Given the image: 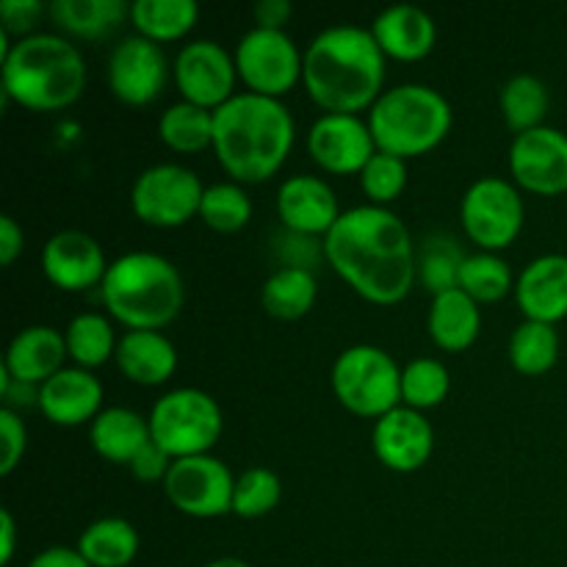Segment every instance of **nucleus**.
<instances>
[{"instance_id": "22", "label": "nucleus", "mask_w": 567, "mask_h": 567, "mask_svg": "<svg viewBox=\"0 0 567 567\" xmlns=\"http://www.w3.org/2000/svg\"><path fill=\"white\" fill-rule=\"evenodd\" d=\"M66 338L55 327L33 324L17 332L6 349L3 369L14 382L42 388L64 369Z\"/></svg>"}, {"instance_id": "29", "label": "nucleus", "mask_w": 567, "mask_h": 567, "mask_svg": "<svg viewBox=\"0 0 567 567\" xmlns=\"http://www.w3.org/2000/svg\"><path fill=\"white\" fill-rule=\"evenodd\" d=\"M316 277L305 266H282L260 288V305L271 319L297 321L316 305Z\"/></svg>"}, {"instance_id": "16", "label": "nucleus", "mask_w": 567, "mask_h": 567, "mask_svg": "<svg viewBox=\"0 0 567 567\" xmlns=\"http://www.w3.org/2000/svg\"><path fill=\"white\" fill-rule=\"evenodd\" d=\"M308 153L330 175H354V172L360 175L374 158L377 144L369 122L360 116L324 114L310 127Z\"/></svg>"}, {"instance_id": "41", "label": "nucleus", "mask_w": 567, "mask_h": 567, "mask_svg": "<svg viewBox=\"0 0 567 567\" xmlns=\"http://www.w3.org/2000/svg\"><path fill=\"white\" fill-rule=\"evenodd\" d=\"M44 11L42 0H0V31L17 39L33 37Z\"/></svg>"}, {"instance_id": "32", "label": "nucleus", "mask_w": 567, "mask_h": 567, "mask_svg": "<svg viewBox=\"0 0 567 567\" xmlns=\"http://www.w3.org/2000/svg\"><path fill=\"white\" fill-rule=\"evenodd\" d=\"M548 105H551L548 86L535 75L509 78L498 94V109H502L504 122H507L509 131H515V136L543 127Z\"/></svg>"}, {"instance_id": "19", "label": "nucleus", "mask_w": 567, "mask_h": 567, "mask_svg": "<svg viewBox=\"0 0 567 567\" xmlns=\"http://www.w3.org/2000/svg\"><path fill=\"white\" fill-rule=\"evenodd\" d=\"M277 216L297 236H327L341 219L332 186L313 175H293L277 192Z\"/></svg>"}, {"instance_id": "1", "label": "nucleus", "mask_w": 567, "mask_h": 567, "mask_svg": "<svg viewBox=\"0 0 567 567\" xmlns=\"http://www.w3.org/2000/svg\"><path fill=\"white\" fill-rule=\"evenodd\" d=\"M321 249L336 275L365 302L391 308L413 291L419 275L413 238L393 210L377 205L343 210Z\"/></svg>"}, {"instance_id": "3", "label": "nucleus", "mask_w": 567, "mask_h": 567, "mask_svg": "<svg viewBox=\"0 0 567 567\" xmlns=\"http://www.w3.org/2000/svg\"><path fill=\"white\" fill-rule=\"evenodd\" d=\"M297 138L282 100L244 92L214 111V153L221 169L241 186L275 177Z\"/></svg>"}, {"instance_id": "10", "label": "nucleus", "mask_w": 567, "mask_h": 567, "mask_svg": "<svg viewBox=\"0 0 567 567\" xmlns=\"http://www.w3.org/2000/svg\"><path fill=\"white\" fill-rule=\"evenodd\" d=\"M233 59H236L238 81L247 86V92L260 97L280 100L302 81L305 53H299L297 42L286 31L255 25L252 31L244 33Z\"/></svg>"}, {"instance_id": "42", "label": "nucleus", "mask_w": 567, "mask_h": 567, "mask_svg": "<svg viewBox=\"0 0 567 567\" xmlns=\"http://www.w3.org/2000/svg\"><path fill=\"white\" fill-rule=\"evenodd\" d=\"M0 437H3V457H0V476H9L20 465L28 446V432L17 410H0Z\"/></svg>"}, {"instance_id": "12", "label": "nucleus", "mask_w": 567, "mask_h": 567, "mask_svg": "<svg viewBox=\"0 0 567 567\" xmlns=\"http://www.w3.org/2000/svg\"><path fill=\"white\" fill-rule=\"evenodd\" d=\"M164 493L172 507L188 518H221L233 513L236 476L210 454L175 460L164 480Z\"/></svg>"}, {"instance_id": "6", "label": "nucleus", "mask_w": 567, "mask_h": 567, "mask_svg": "<svg viewBox=\"0 0 567 567\" xmlns=\"http://www.w3.org/2000/svg\"><path fill=\"white\" fill-rule=\"evenodd\" d=\"M454 122L449 100L424 83H402L371 105L369 127L380 153L419 158L441 147Z\"/></svg>"}, {"instance_id": "20", "label": "nucleus", "mask_w": 567, "mask_h": 567, "mask_svg": "<svg viewBox=\"0 0 567 567\" xmlns=\"http://www.w3.org/2000/svg\"><path fill=\"white\" fill-rule=\"evenodd\" d=\"M515 302L526 321L554 327L567 319V255L532 260L515 280Z\"/></svg>"}, {"instance_id": "34", "label": "nucleus", "mask_w": 567, "mask_h": 567, "mask_svg": "<svg viewBox=\"0 0 567 567\" xmlns=\"http://www.w3.org/2000/svg\"><path fill=\"white\" fill-rule=\"evenodd\" d=\"M559 336L551 324L524 321L509 338V363L524 377H543L557 365Z\"/></svg>"}, {"instance_id": "25", "label": "nucleus", "mask_w": 567, "mask_h": 567, "mask_svg": "<svg viewBox=\"0 0 567 567\" xmlns=\"http://www.w3.org/2000/svg\"><path fill=\"white\" fill-rule=\"evenodd\" d=\"M89 441L94 452L109 463L131 465L138 452L153 443V435H150L147 419L127 408H109L92 421Z\"/></svg>"}, {"instance_id": "40", "label": "nucleus", "mask_w": 567, "mask_h": 567, "mask_svg": "<svg viewBox=\"0 0 567 567\" xmlns=\"http://www.w3.org/2000/svg\"><path fill=\"white\" fill-rule=\"evenodd\" d=\"M465 255L460 252L457 244L452 238H437L424 247L421 255V280L432 293L452 291L460 288V269H463Z\"/></svg>"}, {"instance_id": "45", "label": "nucleus", "mask_w": 567, "mask_h": 567, "mask_svg": "<svg viewBox=\"0 0 567 567\" xmlns=\"http://www.w3.org/2000/svg\"><path fill=\"white\" fill-rule=\"evenodd\" d=\"M291 14L293 9L288 0H260L255 6V22H258V28H269V31H282Z\"/></svg>"}, {"instance_id": "8", "label": "nucleus", "mask_w": 567, "mask_h": 567, "mask_svg": "<svg viewBox=\"0 0 567 567\" xmlns=\"http://www.w3.org/2000/svg\"><path fill=\"white\" fill-rule=\"evenodd\" d=\"M150 435L172 460L208 454L219 443L225 421L221 408L199 388H177L164 393L150 413Z\"/></svg>"}, {"instance_id": "18", "label": "nucleus", "mask_w": 567, "mask_h": 567, "mask_svg": "<svg viewBox=\"0 0 567 567\" xmlns=\"http://www.w3.org/2000/svg\"><path fill=\"white\" fill-rule=\"evenodd\" d=\"M42 271L55 288L78 293L103 286L109 264L97 238L81 230H61L44 244Z\"/></svg>"}, {"instance_id": "7", "label": "nucleus", "mask_w": 567, "mask_h": 567, "mask_svg": "<svg viewBox=\"0 0 567 567\" xmlns=\"http://www.w3.org/2000/svg\"><path fill=\"white\" fill-rule=\"evenodd\" d=\"M330 382L338 402L360 419H382L402 408V371L385 349L371 343L343 349Z\"/></svg>"}, {"instance_id": "44", "label": "nucleus", "mask_w": 567, "mask_h": 567, "mask_svg": "<svg viewBox=\"0 0 567 567\" xmlns=\"http://www.w3.org/2000/svg\"><path fill=\"white\" fill-rule=\"evenodd\" d=\"M25 247V236H22V227L17 225L11 216H0V264L11 266L22 255Z\"/></svg>"}, {"instance_id": "48", "label": "nucleus", "mask_w": 567, "mask_h": 567, "mask_svg": "<svg viewBox=\"0 0 567 567\" xmlns=\"http://www.w3.org/2000/svg\"><path fill=\"white\" fill-rule=\"evenodd\" d=\"M205 567H252V565L244 563V559H238V557H219V559H214V563H208Z\"/></svg>"}, {"instance_id": "36", "label": "nucleus", "mask_w": 567, "mask_h": 567, "mask_svg": "<svg viewBox=\"0 0 567 567\" xmlns=\"http://www.w3.org/2000/svg\"><path fill=\"white\" fill-rule=\"evenodd\" d=\"M199 219L216 233H238L252 219V199L244 192L241 183H214V186H205Z\"/></svg>"}, {"instance_id": "33", "label": "nucleus", "mask_w": 567, "mask_h": 567, "mask_svg": "<svg viewBox=\"0 0 567 567\" xmlns=\"http://www.w3.org/2000/svg\"><path fill=\"white\" fill-rule=\"evenodd\" d=\"M66 352L78 369H100L116 354V336L111 321L103 313H81L70 321L64 332Z\"/></svg>"}, {"instance_id": "39", "label": "nucleus", "mask_w": 567, "mask_h": 567, "mask_svg": "<svg viewBox=\"0 0 567 567\" xmlns=\"http://www.w3.org/2000/svg\"><path fill=\"white\" fill-rule=\"evenodd\" d=\"M404 186H408V164L396 155L380 153V150L360 172V188L369 197V205H377V208H385L393 199H399Z\"/></svg>"}, {"instance_id": "31", "label": "nucleus", "mask_w": 567, "mask_h": 567, "mask_svg": "<svg viewBox=\"0 0 567 567\" xmlns=\"http://www.w3.org/2000/svg\"><path fill=\"white\" fill-rule=\"evenodd\" d=\"M158 136L172 153H203L214 147V111L192 103L169 105L158 120Z\"/></svg>"}, {"instance_id": "5", "label": "nucleus", "mask_w": 567, "mask_h": 567, "mask_svg": "<svg viewBox=\"0 0 567 567\" xmlns=\"http://www.w3.org/2000/svg\"><path fill=\"white\" fill-rule=\"evenodd\" d=\"M100 297L127 330L161 332L181 316L186 288L177 266L164 255L127 252L109 264Z\"/></svg>"}, {"instance_id": "24", "label": "nucleus", "mask_w": 567, "mask_h": 567, "mask_svg": "<svg viewBox=\"0 0 567 567\" xmlns=\"http://www.w3.org/2000/svg\"><path fill=\"white\" fill-rule=\"evenodd\" d=\"M116 365L131 382L144 388L164 385L177 371V349L158 330H127L116 343Z\"/></svg>"}, {"instance_id": "28", "label": "nucleus", "mask_w": 567, "mask_h": 567, "mask_svg": "<svg viewBox=\"0 0 567 567\" xmlns=\"http://www.w3.org/2000/svg\"><path fill=\"white\" fill-rule=\"evenodd\" d=\"M75 548L92 567H127L138 554V532L125 518H100L81 532Z\"/></svg>"}, {"instance_id": "2", "label": "nucleus", "mask_w": 567, "mask_h": 567, "mask_svg": "<svg viewBox=\"0 0 567 567\" xmlns=\"http://www.w3.org/2000/svg\"><path fill=\"white\" fill-rule=\"evenodd\" d=\"M302 83L327 114L358 116L382 97L385 53L369 28L332 25L305 50Z\"/></svg>"}, {"instance_id": "15", "label": "nucleus", "mask_w": 567, "mask_h": 567, "mask_svg": "<svg viewBox=\"0 0 567 567\" xmlns=\"http://www.w3.org/2000/svg\"><path fill=\"white\" fill-rule=\"evenodd\" d=\"M509 172L520 188L540 197L567 192V136L557 127H535L515 136Z\"/></svg>"}, {"instance_id": "38", "label": "nucleus", "mask_w": 567, "mask_h": 567, "mask_svg": "<svg viewBox=\"0 0 567 567\" xmlns=\"http://www.w3.org/2000/svg\"><path fill=\"white\" fill-rule=\"evenodd\" d=\"M282 498V482L275 471L255 465L244 471L236 480V493H233V513L238 518H264L271 509H277Z\"/></svg>"}, {"instance_id": "35", "label": "nucleus", "mask_w": 567, "mask_h": 567, "mask_svg": "<svg viewBox=\"0 0 567 567\" xmlns=\"http://www.w3.org/2000/svg\"><path fill=\"white\" fill-rule=\"evenodd\" d=\"M460 288L476 305L498 302L509 291H515V280L507 260L498 258L496 252H476L465 255L463 269H460Z\"/></svg>"}, {"instance_id": "37", "label": "nucleus", "mask_w": 567, "mask_h": 567, "mask_svg": "<svg viewBox=\"0 0 567 567\" xmlns=\"http://www.w3.org/2000/svg\"><path fill=\"white\" fill-rule=\"evenodd\" d=\"M452 377L435 358H419L402 369V404L419 413L437 408L449 396Z\"/></svg>"}, {"instance_id": "21", "label": "nucleus", "mask_w": 567, "mask_h": 567, "mask_svg": "<svg viewBox=\"0 0 567 567\" xmlns=\"http://www.w3.org/2000/svg\"><path fill=\"white\" fill-rule=\"evenodd\" d=\"M103 385L86 369H61L39 388V410L55 426H81L103 410Z\"/></svg>"}, {"instance_id": "47", "label": "nucleus", "mask_w": 567, "mask_h": 567, "mask_svg": "<svg viewBox=\"0 0 567 567\" xmlns=\"http://www.w3.org/2000/svg\"><path fill=\"white\" fill-rule=\"evenodd\" d=\"M0 537H3V546H0V567H11L17 548V524L11 509H0Z\"/></svg>"}, {"instance_id": "30", "label": "nucleus", "mask_w": 567, "mask_h": 567, "mask_svg": "<svg viewBox=\"0 0 567 567\" xmlns=\"http://www.w3.org/2000/svg\"><path fill=\"white\" fill-rule=\"evenodd\" d=\"M199 20V6L194 0H136L131 3V22L138 37L155 44L177 42Z\"/></svg>"}, {"instance_id": "11", "label": "nucleus", "mask_w": 567, "mask_h": 567, "mask_svg": "<svg viewBox=\"0 0 567 567\" xmlns=\"http://www.w3.org/2000/svg\"><path fill=\"white\" fill-rule=\"evenodd\" d=\"M203 194L197 172L181 164H155L133 183L131 208L144 225L172 230L199 216Z\"/></svg>"}, {"instance_id": "13", "label": "nucleus", "mask_w": 567, "mask_h": 567, "mask_svg": "<svg viewBox=\"0 0 567 567\" xmlns=\"http://www.w3.org/2000/svg\"><path fill=\"white\" fill-rule=\"evenodd\" d=\"M175 83L183 94V103L199 105L205 111H216L236 97V59L214 39H194L183 44L177 53Z\"/></svg>"}, {"instance_id": "9", "label": "nucleus", "mask_w": 567, "mask_h": 567, "mask_svg": "<svg viewBox=\"0 0 567 567\" xmlns=\"http://www.w3.org/2000/svg\"><path fill=\"white\" fill-rule=\"evenodd\" d=\"M524 199L518 188L504 177H480L471 183L460 205V221L465 236L482 252H502L513 247L524 230Z\"/></svg>"}, {"instance_id": "46", "label": "nucleus", "mask_w": 567, "mask_h": 567, "mask_svg": "<svg viewBox=\"0 0 567 567\" xmlns=\"http://www.w3.org/2000/svg\"><path fill=\"white\" fill-rule=\"evenodd\" d=\"M28 567H92V565L81 557V551H78V548L53 546V548H44V551H39Z\"/></svg>"}, {"instance_id": "43", "label": "nucleus", "mask_w": 567, "mask_h": 567, "mask_svg": "<svg viewBox=\"0 0 567 567\" xmlns=\"http://www.w3.org/2000/svg\"><path fill=\"white\" fill-rule=\"evenodd\" d=\"M172 463H175V460H172L164 449H158L155 443H150V446L142 449V452H138V457L133 460L131 471H133V476L142 482H164L166 474H169Z\"/></svg>"}, {"instance_id": "4", "label": "nucleus", "mask_w": 567, "mask_h": 567, "mask_svg": "<svg viewBox=\"0 0 567 567\" xmlns=\"http://www.w3.org/2000/svg\"><path fill=\"white\" fill-rule=\"evenodd\" d=\"M86 89L81 50L59 33L17 39L3 59V97L37 114L70 109Z\"/></svg>"}, {"instance_id": "23", "label": "nucleus", "mask_w": 567, "mask_h": 567, "mask_svg": "<svg viewBox=\"0 0 567 567\" xmlns=\"http://www.w3.org/2000/svg\"><path fill=\"white\" fill-rule=\"evenodd\" d=\"M371 37L377 39L385 59L421 61L432 53L437 42V25L419 6H388L371 22Z\"/></svg>"}, {"instance_id": "27", "label": "nucleus", "mask_w": 567, "mask_h": 567, "mask_svg": "<svg viewBox=\"0 0 567 567\" xmlns=\"http://www.w3.org/2000/svg\"><path fill=\"white\" fill-rule=\"evenodd\" d=\"M48 14L70 37L105 39L131 20V6L125 0H55Z\"/></svg>"}, {"instance_id": "17", "label": "nucleus", "mask_w": 567, "mask_h": 567, "mask_svg": "<svg viewBox=\"0 0 567 567\" xmlns=\"http://www.w3.org/2000/svg\"><path fill=\"white\" fill-rule=\"evenodd\" d=\"M371 443H374L377 460L385 468L396 471V474H413V471L424 468L426 460L432 457L435 430L424 413L402 404L377 419Z\"/></svg>"}, {"instance_id": "26", "label": "nucleus", "mask_w": 567, "mask_h": 567, "mask_svg": "<svg viewBox=\"0 0 567 567\" xmlns=\"http://www.w3.org/2000/svg\"><path fill=\"white\" fill-rule=\"evenodd\" d=\"M480 330V305L463 288H452V291H443L432 299L430 336L437 349H443V352H465L468 347H474Z\"/></svg>"}, {"instance_id": "14", "label": "nucleus", "mask_w": 567, "mask_h": 567, "mask_svg": "<svg viewBox=\"0 0 567 567\" xmlns=\"http://www.w3.org/2000/svg\"><path fill=\"white\" fill-rule=\"evenodd\" d=\"M105 75H109L111 94L120 103L138 109L161 97L169 78V61L161 44L136 33V37H125L111 50Z\"/></svg>"}]
</instances>
